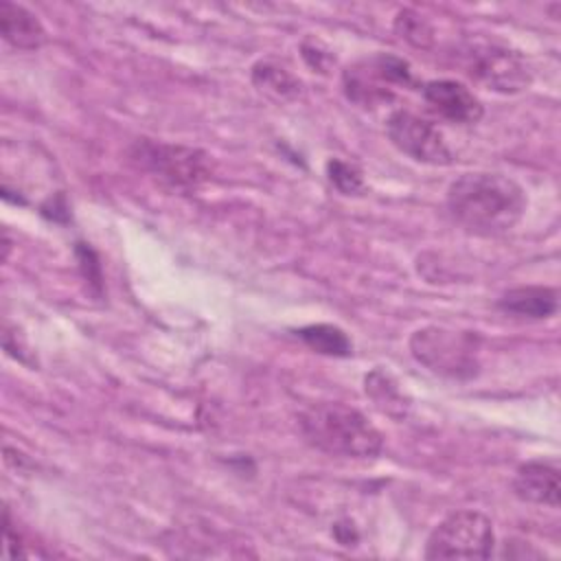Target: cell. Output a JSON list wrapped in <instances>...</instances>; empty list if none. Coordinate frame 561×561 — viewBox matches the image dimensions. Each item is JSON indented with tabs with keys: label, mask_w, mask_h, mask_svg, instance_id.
<instances>
[{
	"label": "cell",
	"mask_w": 561,
	"mask_h": 561,
	"mask_svg": "<svg viewBox=\"0 0 561 561\" xmlns=\"http://www.w3.org/2000/svg\"><path fill=\"white\" fill-rule=\"evenodd\" d=\"M451 219L471 234L495 237L513 226L526 213V191L508 175L476 171L456 178L445 197Z\"/></svg>",
	"instance_id": "1"
},
{
	"label": "cell",
	"mask_w": 561,
	"mask_h": 561,
	"mask_svg": "<svg viewBox=\"0 0 561 561\" xmlns=\"http://www.w3.org/2000/svg\"><path fill=\"white\" fill-rule=\"evenodd\" d=\"M298 427L313 449L329 456L368 460L383 449L381 432L359 410L337 401L309 405L298 416Z\"/></svg>",
	"instance_id": "2"
},
{
	"label": "cell",
	"mask_w": 561,
	"mask_h": 561,
	"mask_svg": "<svg viewBox=\"0 0 561 561\" xmlns=\"http://www.w3.org/2000/svg\"><path fill=\"white\" fill-rule=\"evenodd\" d=\"M129 160L178 191H195L210 178V156L197 147L140 138L129 147Z\"/></svg>",
	"instance_id": "3"
},
{
	"label": "cell",
	"mask_w": 561,
	"mask_h": 561,
	"mask_svg": "<svg viewBox=\"0 0 561 561\" xmlns=\"http://www.w3.org/2000/svg\"><path fill=\"white\" fill-rule=\"evenodd\" d=\"M410 353L427 370L451 379H471L480 368L478 337L473 333L423 327L412 333Z\"/></svg>",
	"instance_id": "4"
},
{
	"label": "cell",
	"mask_w": 561,
	"mask_h": 561,
	"mask_svg": "<svg viewBox=\"0 0 561 561\" xmlns=\"http://www.w3.org/2000/svg\"><path fill=\"white\" fill-rule=\"evenodd\" d=\"M495 548L493 524L478 511H456L440 519L425 541V559H489Z\"/></svg>",
	"instance_id": "5"
},
{
	"label": "cell",
	"mask_w": 561,
	"mask_h": 561,
	"mask_svg": "<svg viewBox=\"0 0 561 561\" xmlns=\"http://www.w3.org/2000/svg\"><path fill=\"white\" fill-rule=\"evenodd\" d=\"M394 85H412L410 64L397 55L379 53L370 59H362L348 66L342 75L346 99L364 107L388 103L394 96Z\"/></svg>",
	"instance_id": "6"
},
{
	"label": "cell",
	"mask_w": 561,
	"mask_h": 561,
	"mask_svg": "<svg viewBox=\"0 0 561 561\" xmlns=\"http://www.w3.org/2000/svg\"><path fill=\"white\" fill-rule=\"evenodd\" d=\"M465 70L484 83L489 90L502 94H517L533 81L524 57L497 44H467L462 48Z\"/></svg>",
	"instance_id": "7"
},
{
	"label": "cell",
	"mask_w": 561,
	"mask_h": 561,
	"mask_svg": "<svg viewBox=\"0 0 561 561\" xmlns=\"http://www.w3.org/2000/svg\"><path fill=\"white\" fill-rule=\"evenodd\" d=\"M386 136L414 162L432 167H447L454 162V153L447 147L440 129L432 121L410 110H394L388 116Z\"/></svg>",
	"instance_id": "8"
},
{
	"label": "cell",
	"mask_w": 561,
	"mask_h": 561,
	"mask_svg": "<svg viewBox=\"0 0 561 561\" xmlns=\"http://www.w3.org/2000/svg\"><path fill=\"white\" fill-rule=\"evenodd\" d=\"M423 99L427 107L456 125H473L482 118L484 107L480 99L460 81L454 79H434L423 85Z\"/></svg>",
	"instance_id": "9"
},
{
	"label": "cell",
	"mask_w": 561,
	"mask_h": 561,
	"mask_svg": "<svg viewBox=\"0 0 561 561\" xmlns=\"http://www.w3.org/2000/svg\"><path fill=\"white\" fill-rule=\"evenodd\" d=\"M513 493L528 504L559 506V467L543 460H530L517 467Z\"/></svg>",
	"instance_id": "10"
},
{
	"label": "cell",
	"mask_w": 561,
	"mask_h": 561,
	"mask_svg": "<svg viewBox=\"0 0 561 561\" xmlns=\"http://www.w3.org/2000/svg\"><path fill=\"white\" fill-rule=\"evenodd\" d=\"M497 309L513 318L546 320L552 318L559 309V291L543 285L513 287L502 294V298L497 300Z\"/></svg>",
	"instance_id": "11"
},
{
	"label": "cell",
	"mask_w": 561,
	"mask_h": 561,
	"mask_svg": "<svg viewBox=\"0 0 561 561\" xmlns=\"http://www.w3.org/2000/svg\"><path fill=\"white\" fill-rule=\"evenodd\" d=\"M0 31L4 42L18 50H37L46 44V28L39 18L9 0L0 2Z\"/></svg>",
	"instance_id": "12"
},
{
	"label": "cell",
	"mask_w": 561,
	"mask_h": 561,
	"mask_svg": "<svg viewBox=\"0 0 561 561\" xmlns=\"http://www.w3.org/2000/svg\"><path fill=\"white\" fill-rule=\"evenodd\" d=\"M252 85L276 103L296 101L302 94V83L285 66L274 59H261L252 66Z\"/></svg>",
	"instance_id": "13"
},
{
	"label": "cell",
	"mask_w": 561,
	"mask_h": 561,
	"mask_svg": "<svg viewBox=\"0 0 561 561\" xmlns=\"http://www.w3.org/2000/svg\"><path fill=\"white\" fill-rule=\"evenodd\" d=\"M296 335L316 353L329 357H348L353 353V344L348 335L333 324H307L296 331Z\"/></svg>",
	"instance_id": "14"
},
{
	"label": "cell",
	"mask_w": 561,
	"mask_h": 561,
	"mask_svg": "<svg viewBox=\"0 0 561 561\" xmlns=\"http://www.w3.org/2000/svg\"><path fill=\"white\" fill-rule=\"evenodd\" d=\"M366 394L381 412L390 416H403L408 410V401L403 399L399 383L383 370H373L366 377Z\"/></svg>",
	"instance_id": "15"
},
{
	"label": "cell",
	"mask_w": 561,
	"mask_h": 561,
	"mask_svg": "<svg viewBox=\"0 0 561 561\" xmlns=\"http://www.w3.org/2000/svg\"><path fill=\"white\" fill-rule=\"evenodd\" d=\"M394 31L401 39L416 48H430L434 44V28L432 24L416 11L403 9L394 18Z\"/></svg>",
	"instance_id": "16"
},
{
	"label": "cell",
	"mask_w": 561,
	"mask_h": 561,
	"mask_svg": "<svg viewBox=\"0 0 561 561\" xmlns=\"http://www.w3.org/2000/svg\"><path fill=\"white\" fill-rule=\"evenodd\" d=\"M327 175L331 184L342 193V195H359L364 191V178L362 171L344 160H329L327 162Z\"/></svg>",
	"instance_id": "17"
},
{
	"label": "cell",
	"mask_w": 561,
	"mask_h": 561,
	"mask_svg": "<svg viewBox=\"0 0 561 561\" xmlns=\"http://www.w3.org/2000/svg\"><path fill=\"white\" fill-rule=\"evenodd\" d=\"M4 543H2V557L4 559H28V557H46L44 552H37L31 543H26L24 535L20 530H13L11 515L4 511Z\"/></svg>",
	"instance_id": "18"
},
{
	"label": "cell",
	"mask_w": 561,
	"mask_h": 561,
	"mask_svg": "<svg viewBox=\"0 0 561 561\" xmlns=\"http://www.w3.org/2000/svg\"><path fill=\"white\" fill-rule=\"evenodd\" d=\"M333 535H335V539H337L342 546H355V541H357V530H355L353 524H348V522L335 524V526H333Z\"/></svg>",
	"instance_id": "19"
}]
</instances>
